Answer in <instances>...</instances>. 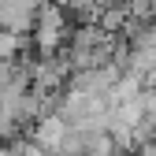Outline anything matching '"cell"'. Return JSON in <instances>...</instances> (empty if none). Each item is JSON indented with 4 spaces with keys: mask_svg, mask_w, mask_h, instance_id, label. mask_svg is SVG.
<instances>
[{
    "mask_svg": "<svg viewBox=\"0 0 156 156\" xmlns=\"http://www.w3.org/2000/svg\"><path fill=\"white\" fill-rule=\"evenodd\" d=\"M67 130H71V123L63 119L60 112H48L41 123H37L34 130H30V138L41 145V149H48V152H56V149H63V138H67Z\"/></svg>",
    "mask_w": 156,
    "mask_h": 156,
    "instance_id": "6da1fadb",
    "label": "cell"
},
{
    "mask_svg": "<svg viewBox=\"0 0 156 156\" xmlns=\"http://www.w3.org/2000/svg\"><path fill=\"white\" fill-rule=\"evenodd\" d=\"M138 156H156V138H152V141H145V145L138 149Z\"/></svg>",
    "mask_w": 156,
    "mask_h": 156,
    "instance_id": "7a4b0ae2",
    "label": "cell"
}]
</instances>
